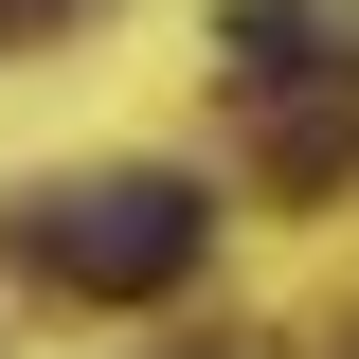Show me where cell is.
<instances>
[{
    "instance_id": "cell-1",
    "label": "cell",
    "mask_w": 359,
    "mask_h": 359,
    "mask_svg": "<svg viewBox=\"0 0 359 359\" xmlns=\"http://www.w3.org/2000/svg\"><path fill=\"white\" fill-rule=\"evenodd\" d=\"M198 252H216V198H198V180H162V162L36 180V198H18V269H36V287H72V306H162Z\"/></svg>"
},
{
    "instance_id": "cell-2",
    "label": "cell",
    "mask_w": 359,
    "mask_h": 359,
    "mask_svg": "<svg viewBox=\"0 0 359 359\" xmlns=\"http://www.w3.org/2000/svg\"><path fill=\"white\" fill-rule=\"evenodd\" d=\"M216 54H233V90H306V54H341V0H233Z\"/></svg>"
}]
</instances>
